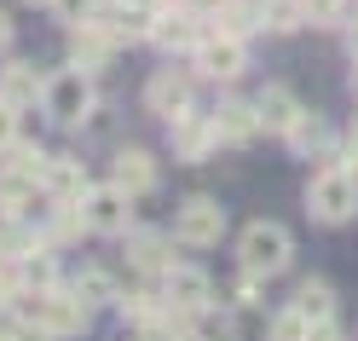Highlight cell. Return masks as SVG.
<instances>
[{"mask_svg":"<svg viewBox=\"0 0 358 341\" xmlns=\"http://www.w3.org/2000/svg\"><path fill=\"white\" fill-rule=\"evenodd\" d=\"M306 209L312 220H324V225H341L358 214V174L341 168V162H324V174L306 186Z\"/></svg>","mask_w":358,"mask_h":341,"instance_id":"6da1fadb","label":"cell"},{"mask_svg":"<svg viewBox=\"0 0 358 341\" xmlns=\"http://www.w3.org/2000/svg\"><path fill=\"white\" fill-rule=\"evenodd\" d=\"M237 255H243V266H249V272L272 278V272H283V266H289V255H295V237H289L278 220H255L249 232H243Z\"/></svg>","mask_w":358,"mask_h":341,"instance_id":"7a4b0ae2","label":"cell"},{"mask_svg":"<svg viewBox=\"0 0 358 341\" xmlns=\"http://www.w3.org/2000/svg\"><path fill=\"white\" fill-rule=\"evenodd\" d=\"M24 318L47 324L52 335H76L87 324V301L81 295H58V289H35V295H24Z\"/></svg>","mask_w":358,"mask_h":341,"instance_id":"3957f363","label":"cell"},{"mask_svg":"<svg viewBox=\"0 0 358 341\" xmlns=\"http://www.w3.org/2000/svg\"><path fill=\"white\" fill-rule=\"evenodd\" d=\"M41 99H47V116H52V122H81L87 104H93V81H87L81 70H58Z\"/></svg>","mask_w":358,"mask_h":341,"instance_id":"277c9868","label":"cell"},{"mask_svg":"<svg viewBox=\"0 0 358 341\" xmlns=\"http://www.w3.org/2000/svg\"><path fill=\"white\" fill-rule=\"evenodd\" d=\"M173 232H179V243H191V249H208V243H220V232H226V209H220L214 197H191L185 209H179Z\"/></svg>","mask_w":358,"mask_h":341,"instance_id":"5b68a950","label":"cell"},{"mask_svg":"<svg viewBox=\"0 0 358 341\" xmlns=\"http://www.w3.org/2000/svg\"><path fill=\"white\" fill-rule=\"evenodd\" d=\"M145 104L156 110V116H168V122L191 116V81L179 76V70H156L150 87H145Z\"/></svg>","mask_w":358,"mask_h":341,"instance_id":"8992f818","label":"cell"},{"mask_svg":"<svg viewBox=\"0 0 358 341\" xmlns=\"http://www.w3.org/2000/svg\"><path fill=\"white\" fill-rule=\"evenodd\" d=\"M87 225H93V232H127V225H133V209H127V191H122V186L87 191Z\"/></svg>","mask_w":358,"mask_h":341,"instance_id":"52a82bcc","label":"cell"},{"mask_svg":"<svg viewBox=\"0 0 358 341\" xmlns=\"http://www.w3.org/2000/svg\"><path fill=\"white\" fill-rule=\"evenodd\" d=\"M196 70H203L208 81H231V76L243 70V41H237V35L203 41V47H196Z\"/></svg>","mask_w":358,"mask_h":341,"instance_id":"ba28073f","label":"cell"},{"mask_svg":"<svg viewBox=\"0 0 358 341\" xmlns=\"http://www.w3.org/2000/svg\"><path fill=\"white\" fill-rule=\"evenodd\" d=\"M168 301L185 307V312H203L208 307V278L196 266H168Z\"/></svg>","mask_w":358,"mask_h":341,"instance_id":"9c48e42d","label":"cell"},{"mask_svg":"<svg viewBox=\"0 0 358 341\" xmlns=\"http://www.w3.org/2000/svg\"><path fill=\"white\" fill-rule=\"evenodd\" d=\"M214 127H220V139H231V145H249L255 139V133L266 127L260 122V104H220V116H214Z\"/></svg>","mask_w":358,"mask_h":341,"instance_id":"30bf717a","label":"cell"},{"mask_svg":"<svg viewBox=\"0 0 358 341\" xmlns=\"http://www.w3.org/2000/svg\"><path fill=\"white\" fill-rule=\"evenodd\" d=\"M173 145H179L185 162H203V156L220 145V127H214V122H196V116H179V122H173Z\"/></svg>","mask_w":358,"mask_h":341,"instance_id":"8fae6325","label":"cell"},{"mask_svg":"<svg viewBox=\"0 0 358 341\" xmlns=\"http://www.w3.org/2000/svg\"><path fill=\"white\" fill-rule=\"evenodd\" d=\"M116 186H122L127 197L156 191V162H150L145 151H122V156H116Z\"/></svg>","mask_w":358,"mask_h":341,"instance_id":"7c38bea8","label":"cell"},{"mask_svg":"<svg viewBox=\"0 0 358 341\" xmlns=\"http://www.w3.org/2000/svg\"><path fill=\"white\" fill-rule=\"evenodd\" d=\"M58 202H81L87 197V174H81V162H70V156H58V162H47V179H41Z\"/></svg>","mask_w":358,"mask_h":341,"instance_id":"4fadbf2b","label":"cell"},{"mask_svg":"<svg viewBox=\"0 0 358 341\" xmlns=\"http://www.w3.org/2000/svg\"><path fill=\"white\" fill-rule=\"evenodd\" d=\"M260 122L272 127V133H289V127L301 122L295 93H289V87H266V93H260Z\"/></svg>","mask_w":358,"mask_h":341,"instance_id":"5bb4252c","label":"cell"},{"mask_svg":"<svg viewBox=\"0 0 358 341\" xmlns=\"http://www.w3.org/2000/svg\"><path fill=\"white\" fill-rule=\"evenodd\" d=\"M35 93H47V81L35 76V64H6V70H0V99H12V104H29Z\"/></svg>","mask_w":358,"mask_h":341,"instance_id":"9a60e30c","label":"cell"},{"mask_svg":"<svg viewBox=\"0 0 358 341\" xmlns=\"http://www.w3.org/2000/svg\"><path fill=\"white\" fill-rule=\"evenodd\" d=\"M295 307L312 318V324H324V318H335V289L318 284V278H306V284L295 289Z\"/></svg>","mask_w":358,"mask_h":341,"instance_id":"2e32d148","label":"cell"},{"mask_svg":"<svg viewBox=\"0 0 358 341\" xmlns=\"http://www.w3.org/2000/svg\"><path fill=\"white\" fill-rule=\"evenodd\" d=\"M260 18H266V29L289 35V29L306 24V0H260Z\"/></svg>","mask_w":358,"mask_h":341,"instance_id":"e0dca14e","label":"cell"},{"mask_svg":"<svg viewBox=\"0 0 358 341\" xmlns=\"http://www.w3.org/2000/svg\"><path fill=\"white\" fill-rule=\"evenodd\" d=\"M214 18H220V29H226V35H237V41L249 35V29H260V24H255V18H260V6H243V0H226V6H220Z\"/></svg>","mask_w":358,"mask_h":341,"instance_id":"ac0fdd59","label":"cell"},{"mask_svg":"<svg viewBox=\"0 0 358 341\" xmlns=\"http://www.w3.org/2000/svg\"><path fill=\"white\" fill-rule=\"evenodd\" d=\"M133 266H139V272H168L173 260H168V243L162 237H133Z\"/></svg>","mask_w":358,"mask_h":341,"instance_id":"d6986e66","label":"cell"},{"mask_svg":"<svg viewBox=\"0 0 358 341\" xmlns=\"http://www.w3.org/2000/svg\"><path fill=\"white\" fill-rule=\"evenodd\" d=\"M156 41H162V47H196V24H191V18H156V29H150Z\"/></svg>","mask_w":358,"mask_h":341,"instance_id":"ffe728a7","label":"cell"},{"mask_svg":"<svg viewBox=\"0 0 358 341\" xmlns=\"http://www.w3.org/2000/svg\"><path fill=\"white\" fill-rule=\"evenodd\" d=\"M306 335H312V318L301 307H289V312L272 318V341H306Z\"/></svg>","mask_w":358,"mask_h":341,"instance_id":"44dd1931","label":"cell"},{"mask_svg":"<svg viewBox=\"0 0 358 341\" xmlns=\"http://www.w3.org/2000/svg\"><path fill=\"white\" fill-rule=\"evenodd\" d=\"M76 295H81V301H110V295H116V284H110V272L87 266L81 278H76Z\"/></svg>","mask_w":358,"mask_h":341,"instance_id":"7402d4cb","label":"cell"},{"mask_svg":"<svg viewBox=\"0 0 358 341\" xmlns=\"http://www.w3.org/2000/svg\"><path fill=\"white\" fill-rule=\"evenodd\" d=\"M289 145H295V151H312V145H324V122H318V116H306V110H301V122L289 127Z\"/></svg>","mask_w":358,"mask_h":341,"instance_id":"603a6c76","label":"cell"},{"mask_svg":"<svg viewBox=\"0 0 358 341\" xmlns=\"http://www.w3.org/2000/svg\"><path fill=\"white\" fill-rule=\"evenodd\" d=\"M81 225H87V214H81V202H58L52 237H58V243H64V237H81Z\"/></svg>","mask_w":358,"mask_h":341,"instance_id":"cb8c5ba5","label":"cell"},{"mask_svg":"<svg viewBox=\"0 0 358 341\" xmlns=\"http://www.w3.org/2000/svg\"><path fill=\"white\" fill-rule=\"evenodd\" d=\"M12 145H17V104L0 99V151H12Z\"/></svg>","mask_w":358,"mask_h":341,"instance_id":"d4e9b609","label":"cell"},{"mask_svg":"<svg viewBox=\"0 0 358 341\" xmlns=\"http://www.w3.org/2000/svg\"><path fill=\"white\" fill-rule=\"evenodd\" d=\"M203 335H208V341H231V318H226V312H208V307H203Z\"/></svg>","mask_w":358,"mask_h":341,"instance_id":"484cf974","label":"cell"},{"mask_svg":"<svg viewBox=\"0 0 358 341\" xmlns=\"http://www.w3.org/2000/svg\"><path fill=\"white\" fill-rule=\"evenodd\" d=\"M306 18L312 24H335L341 18V0H306Z\"/></svg>","mask_w":358,"mask_h":341,"instance_id":"4316f807","label":"cell"},{"mask_svg":"<svg viewBox=\"0 0 358 341\" xmlns=\"http://www.w3.org/2000/svg\"><path fill=\"white\" fill-rule=\"evenodd\" d=\"M24 278H29V284H52V260H47V255H29V260H24Z\"/></svg>","mask_w":358,"mask_h":341,"instance_id":"83f0119b","label":"cell"},{"mask_svg":"<svg viewBox=\"0 0 358 341\" xmlns=\"http://www.w3.org/2000/svg\"><path fill=\"white\" fill-rule=\"evenodd\" d=\"M52 6H58L64 18H70V24H81V18L93 12V0H52Z\"/></svg>","mask_w":358,"mask_h":341,"instance_id":"f1b7e54d","label":"cell"},{"mask_svg":"<svg viewBox=\"0 0 358 341\" xmlns=\"http://www.w3.org/2000/svg\"><path fill=\"white\" fill-rule=\"evenodd\" d=\"M12 341H52L47 324H29V330H12Z\"/></svg>","mask_w":358,"mask_h":341,"instance_id":"f546056e","label":"cell"},{"mask_svg":"<svg viewBox=\"0 0 358 341\" xmlns=\"http://www.w3.org/2000/svg\"><path fill=\"white\" fill-rule=\"evenodd\" d=\"M306 341H341V330H335L329 318H324V324H312V335H306Z\"/></svg>","mask_w":358,"mask_h":341,"instance_id":"4dcf8cb0","label":"cell"},{"mask_svg":"<svg viewBox=\"0 0 358 341\" xmlns=\"http://www.w3.org/2000/svg\"><path fill=\"white\" fill-rule=\"evenodd\" d=\"M12 47V24H6V12H0V53Z\"/></svg>","mask_w":358,"mask_h":341,"instance_id":"1f68e13d","label":"cell"},{"mask_svg":"<svg viewBox=\"0 0 358 341\" xmlns=\"http://www.w3.org/2000/svg\"><path fill=\"white\" fill-rule=\"evenodd\" d=\"M352 93H358V53H352Z\"/></svg>","mask_w":358,"mask_h":341,"instance_id":"d6a6232c","label":"cell"},{"mask_svg":"<svg viewBox=\"0 0 358 341\" xmlns=\"http://www.w3.org/2000/svg\"><path fill=\"white\" fill-rule=\"evenodd\" d=\"M352 53H358V24H352Z\"/></svg>","mask_w":358,"mask_h":341,"instance_id":"836d02e7","label":"cell"},{"mask_svg":"<svg viewBox=\"0 0 358 341\" xmlns=\"http://www.w3.org/2000/svg\"><path fill=\"white\" fill-rule=\"evenodd\" d=\"M352 156H358V127H352Z\"/></svg>","mask_w":358,"mask_h":341,"instance_id":"e575fe53","label":"cell"},{"mask_svg":"<svg viewBox=\"0 0 358 341\" xmlns=\"http://www.w3.org/2000/svg\"><path fill=\"white\" fill-rule=\"evenodd\" d=\"M29 6H52V0H29Z\"/></svg>","mask_w":358,"mask_h":341,"instance_id":"d590c367","label":"cell"},{"mask_svg":"<svg viewBox=\"0 0 358 341\" xmlns=\"http://www.w3.org/2000/svg\"><path fill=\"white\" fill-rule=\"evenodd\" d=\"M0 341H12V335H6V330H0Z\"/></svg>","mask_w":358,"mask_h":341,"instance_id":"8d00e7d4","label":"cell"}]
</instances>
